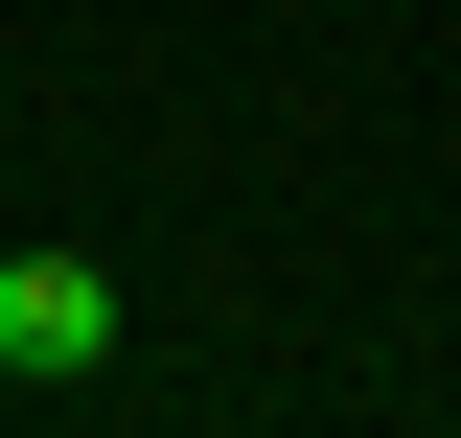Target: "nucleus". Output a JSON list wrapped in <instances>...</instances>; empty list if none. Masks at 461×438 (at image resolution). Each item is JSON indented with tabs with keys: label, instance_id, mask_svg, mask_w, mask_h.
I'll list each match as a JSON object with an SVG mask.
<instances>
[{
	"label": "nucleus",
	"instance_id": "obj_1",
	"mask_svg": "<svg viewBox=\"0 0 461 438\" xmlns=\"http://www.w3.org/2000/svg\"><path fill=\"white\" fill-rule=\"evenodd\" d=\"M0 370H23V392L115 370V277H93V254H0Z\"/></svg>",
	"mask_w": 461,
	"mask_h": 438
}]
</instances>
